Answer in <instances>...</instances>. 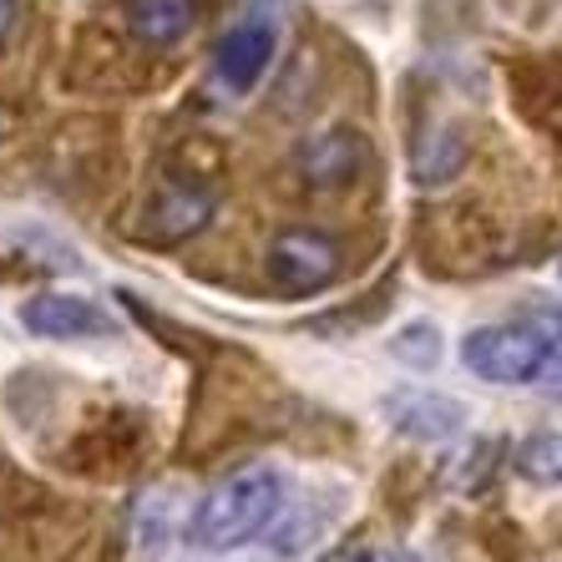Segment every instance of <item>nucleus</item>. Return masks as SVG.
<instances>
[{"instance_id":"1","label":"nucleus","mask_w":562,"mask_h":562,"mask_svg":"<svg viewBox=\"0 0 562 562\" xmlns=\"http://www.w3.org/2000/svg\"><path fill=\"white\" fill-rule=\"evenodd\" d=\"M284 507V482L274 471L249 467L218 482L209 497L193 507L188 517V542L198 552H234V548H249L254 537L269 532V522L279 517Z\"/></svg>"},{"instance_id":"2","label":"nucleus","mask_w":562,"mask_h":562,"mask_svg":"<svg viewBox=\"0 0 562 562\" xmlns=\"http://www.w3.org/2000/svg\"><path fill=\"white\" fill-rule=\"evenodd\" d=\"M542 350L548 335H537L532 325H482L461 340V366L492 385H532Z\"/></svg>"},{"instance_id":"3","label":"nucleus","mask_w":562,"mask_h":562,"mask_svg":"<svg viewBox=\"0 0 562 562\" xmlns=\"http://www.w3.org/2000/svg\"><path fill=\"white\" fill-rule=\"evenodd\" d=\"M269 279H274L279 294L289 300H304V294H319V289L335 284L340 274V244L319 228H284V234L269 244Z\"/></svg>"},{"instance_id":"4","label":"nucleus","mask_w":562,"mask_h":562,"mask_svg":"<svg viewBox=\"0 0 562 562\" xmlns=\"http://www.w3.org/2000/svg\"><path fill=\"white\" fill-rule=\"evenodd\" d=\"M385 416L411 441H451V436L467 431V406L441 391H420V385L385 395Z\"/></svg>"},{"instance_id":"5","label":"nucleus","mask_w":562,"mask_h":562,"mask_svg":"<svg viewBox=\"0 0 562 562\" xmlns=\"http://www.w3.org/2000/svg\"><path fill=\"white\" fill-rule=\"evenodd\" d=\"M21 325L41 340H87V335H106L112 319L81 294H36L21 304Z\"/></svg>"},{"instance_id":"6","label":"nucleus","mask_w":562,"mask_h":562,"mask_svg":"<svg viewBox=\"0 0 562 562\" xmlns=\"http://www.w3.org/2000/svg\"><path fill=\"white\" fill-rule=\"evenodd\" d=\"M269 56H274V31L263 26V21H238V26L218 41V52H213V77L234 97H244L259 87Z\"/></svg>"},{"instance_id":"7","label":"nucleus","mask_w":562,"mask_h":562,"mask_svg":"<svg viewBox=\"0 0 562 562\" xmlns=\"http://www.w3.org/2000/svg\"><path fill=\"white\" fill-rule=\"evenodd\" d=\"M122 21L143 46H178L198 26V0H122Z\"/></svg>"},{"instance_id":"8","label":"nucleus","mask_w":562,"mask_h":562,"mask_svg":"<svg viewBox=\"0 0 562 562\" xmlns=\"http://www.w3.org/2000/svg\"><path fill=\"white\" fill-rule=\"evenodd\" d=\"M300 168L314 183H345V178L366 168V143H360V132H319V137L304 143Z\"/></svg>"},{"instance_id":"9","label":"nucleus","mask_w":562,"mask_h":562,"mask_svg":"<svg viewBox=\"0 0 562 562\" xmlns=\"http://www.w3.org/2000/svg\"><path fill=\"white\" fill-rule=\"evenodd\" d=\"M213 213V198L193 183H168L162 198L153 209V238H183V234H198Z\"/></svg>"},{"instance_id":"10","label":"nucleus","mask_w":562,"mask_h":562,"mask_svg":"<svg viewBox=\"0 0 562 562\" xmlns=\"http://www.w3.org/2000/svg\"><path fill=\"white\" fill-rule=\"evenodd\" d=\"M461 162H467V137H461L457 127L426 132V143L416 147V178L420 183H446V178H457Z\"/></svg>"},{"instance_id":"11","label":"nucleus","mask_w":562,"mask_h":562,"mask_svg":"<svg viewBox=\"0 0 562 562\" xmlns=\"http://www.w3.org/2000/svg\"><path fill=\"white\" fill-rule=\"evenodd\" d=\"M517 471L532 486H562V431H537L517 446Z\"/></svg>"},{"instance_id":"12","label":"nucleus","mask_w":562,"mask_h":562,"mask_svg":"<svg viewBox=\"0 0 562 562\" xmlns=\"http://www.w3.org/2000/svg\"><path fill=\"white\" fill-rule=\"evenodd\" d=\"M391 355L411 370H436V360H441V329L431 319H416V325H406L391 340Z\"/></svg>"},{"instance_id":"13","label":"nucleus","mask_w":562,"mask_h":562,"mask_svg":"<svg viewBox=\"0 0 562 562\" xmlns=\"http://www.w3.org/2000/svg\"><path fill=\"white\" fill-rule=\"evenodd\" d=\"M319 562H420L416 552L395 548V542H355V548H335Z\"/></svg>"},{"instance_id":"14","label":"nucleus","mask_w":562,"mask_h":562,"mask_svg":"<svg viewBox=\"0 0 562 562\" xmlns=\"http://www.w3.org/2000/svg\"><path fill=\"white\" fill-rule=\"evenodd\" d=\"M532 385L552 401H562V335H548V350H542V366H537Z\"/></svg>"},{"instance_id":"15","label":"nucleus","mask_w":562,"mask_h":562,"mask_svg":"<svg viewBox=\"0 0 562 562\" xmlns=\"http://www.w3.org/2000/svg\"><path fill=\"white\" fill-rule=\"evenodd\" d=\"M15 15H21V5H15V0H0V46H5V36L15 31Z\"/></svg>"}]
</instances>
